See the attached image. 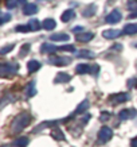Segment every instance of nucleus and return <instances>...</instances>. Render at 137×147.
<instances>
[{
    "instance_id": "1",
    "label": "nucleus",
    "mask_w": 137,
    "mask_h": 147,
    "mask_svg": "<svg viewBox=\"0 0 137 147\" xmlns=\"http://www.w3.org/2000/svg\"><path fill=\"white\" fill-rule=\"evenodd\" d=\"M30 120H31V116L28 115L27 112H22L19 113L12 121V132L18 134L22 129H24L27 125L30 124Z\"/></svg>"
},
{
    "instance_id": "2",
    "label": "nucleus",
    "mask_w": 137,
    "mask_h": 147,
    "mask_svg": "<svg viewBox=\"0 0 137 147\" xmlns=\"http://www.w3.org/2000/svg\"><path fill=\"white\" fill-rule=\"evenodd\" d=\"M112 136H113V131L109 127H102L100 129V132H98V139L102 143H106L108 140H110Z\"/></svg>"
},
{
    "instance_id": "3",
    "label": "nucleus",
    "mask_w": 137,
    "mask_h": 147,
    "mask_svg": "<svg viewBox=\"0 0 137 147\" xmlns=\"http://www.w3.org/2000/svg\"><path fill=\"white\" fill-rule=\"evenodd\" d=\"M112 104H121V102H125L126 100H129V94L128 93H114L112 94L110 97H109Z\"/></svg>"
},
{
    "instance_id": "4",
    "label": "nucleus",
    "mask_w": 137,
    "mask_h": 147,
    "mask_svg": "<svg viewBox=\"0 0 137 147\" xmlns=\"http://www.w3.org/2000/svg\"><path fill=\"white\" fill-rule=\"evenodd\" d=\"M137 115V111L136 109H133V108H130V109H122V111L118 113V117L121 119V120H128V119H133L134 116Z\"/></svg>"
},
{
    "instance_id": "5",
    "label": "nucleus",
    "mask_w": 137,
    "mask_h": 147,
    "mask_svg": "<svg viewBox=\"0 0 137 147\" xmlns=\"http://www.w3.org/2000/svg\"><path fill=\"white\" fill-rule=\"evenodd\" d=\"M121 20V12L118 9H113L108 16H106V22L110 23V24H114V23H118Z\"/></svg>"
},
{
    "instance_id": "6",
    "label": "nucleus",
    "mask_w": 137,
    "mask_h": 147,
    "mask_svg": "<svg viewBox=\"0 0 137 147\" xmlns=\"http://www.w3.org/2000/svg\"><path fill=\"white\" fill-rule=\"evenodd\" d=\"M71 62L70 58H63V57H54L50 58V63H53L55 66H66Z\"/></svg>"
},
{
    "instance_id": "7",
    "label": "nucleus",
    "mask_w": 137,
    "mask_h": 147,
    "mask_svg": "<svg viewBox=\"0 0 137 147\" xmlns=\"http://www.w3.org/2000/svg\"><path fill=\"white\" fill-rule=\"evenodd\" d=\"M18 70V65L16 63H3L1 66H0V71H1V76H5V73L8 71V73H15V71Z\"/></svg>"
},
{
    "instance_id": "8",
    "label": "nucleus",
    "mask_w": 137,
    "mask_h": 147,
    "mask_svg": "<svg viewBox=\"0 0 137 147\" xmlns=\"http://www.w3.org/2000/svg\"><path fill=\"white\" fill-rule=\"evenodd\" d=\"M120 34H121V31H118V30H105L102 32V36L106 39H114V38H118Z\"/></svg>"
},
{
    "instance_id": "9",
    "label": "nucleus",
    "mask_w": 137,
    "mask_h": 147,
    "mask_svg": "<svg viewBox=\"0 0 137 147\" xmlns=\"http://www.w3.org/2000/svg\"><path fill=\"white\" fill-rule=\"evenodd\" d=\"M92 69L93 67L90 66V65H86V63H80V65H77L75 67V70L78 74H86V73H92Z\"/></svg>"
},
{
    "instance_id": "10",
    "label": "nucleus",
    "mask_w": 137,
    "mask_h": 147,
    "mask_svg": "<svg viewBox=\"0 0 137 147\" xmlns=\"http://www.w3.org/2000/svg\"><path fill=\"white\" fill-rule=\"evenodd\" d=\"M51 40H55V42H62V40H69L70 36L69 34H65V32H57V34H53L50 36Z\"/></svg>"
},
{
    "instance_id": "11",
    "label": "nucleus",
    "mask_w": 137,
    "mask_h": 147,
    "mask_svg": "<svg viewBox=\"0 0 137 147\" xmlns=\"http://www.w3.org/2000/svg\"><path fill=\"white\" fill-rule=\"evenodd\" d=\"M36 11H38V7L35 4H31V3H27L23 7V13L24 15H32V13H36Z\"/></svg>"
},
{
    "instance_id": "12",
    "label": "nucleus",
    "mask_w": 137,
    "mask_h": 147,
    "mask_svg": "<svg viewBox=\"0 0 137 147\" xmlns=\"http://www.w3.org/2000/svg\"><path fill=\"white\" fill-rule=\"evenodd\" d=\"M94 34L93 32H86V34H78L77 35V40L78 42H82V43H85V42H90V40L93 39Z\"/></svg>"
},
{
    "instance_id": "13",
    "label": "nucleus",
    "mask_w": 137,
    "mask_h": 147,
    "mask_svg": "<svg viewBox=\"0 0 137 147\" xmlns=\"http://www.w3.org/2000/svg\"><path fill=\"white\" fill-rule=\"evenodd\" d=\"M75 16V12L73 11V9H66L65 12L62 13V16H61V20L62 22H65V23H67V22H70L71 19Z\"/></svg>"
},
{
    "instance_id": "14",
    "label": "nucleus",
    "mask_w": 137,
    "mask_h": 147,
    "mask_svg": "<svg viewBox=\"0 0 137 147\" xmlns=\"http://www.w3.org/2000/svg\"><path fill=\"white\" fill-rule=\"evenodd\" d=\"M58 50V47H55L54 45H50V43H43L42 47H40V51L43 54H49V53H55Z\"/></svg>"
},
{
    "instance_id": "15",
    "label": "nucleus",
    "mask_w": 137,
    "mask_h": 147,
    "mask_svg": "<svg viewBox=\"0 0 137 147\" xmlns=\"http://www.w3.org/2000/svg\"><path fill=\"white\" fill-rule=\"evenodd\" d=\"M124 34H128V35H133V34H137V24L136 23H130V24H126L124 27Z\"/></svg>"
},
{
    "instance_id": "16",
    "label": "nucleus",
    "mask_w": 137,
    "mask_h": 147,
    "mask_svg": "<svg viewBox=\"0 0 137 147\" xmlns=\"http://www.w3.org/2000/svg\"><path fill=\"white\" fill-rule=\"evenodd\" d=\"M28 138H26V136H20V138H18V139H15L13 140V146L15 147H26L27 144H28Z\"/></svg>"
},
{
    "instance_id": "17",
    "label": "nucleus",
    "mask_w": 137,
    "mask_h": 147,
    "mask_svg": "<svg viewBox=\"0 0 137 147\" xmlns=\"http://www.w3.org/2000/svg\"><path fill=\"white\" fill-rule=\"evenodd\" d=\"M27 67H28V71H30V73L36 71L40 69V62H38L36 59H32V61H30V62L27 63Z\"/></svg>"
},
{
    "instance_id": "18",
    "label": "nucleus",
    "mask_w": 137,
    "mask_h": 147,
    "mask_svg": "<svg viewBox=\"0 0 137 147\" xmlns=\"http://www.w3.org/2000/svg\"><path fill=\"white\" fill-rule=\"evenodd\" d=\"M42 26H43V28H46V30H53L54 27L57 26V23H55V20L54 19H44L43 20V23H42Z\"/></svg>"
},
{
    "instance_id": "19",
    "label": "nucleus",
    "mask_w": 137,
    "mask_h": 147,
    "mask_svg": "<svg viewBox=\"0 0 137 147\" xmlns=\"http://www.w3.org/2000/svg\"><path fill=\"white\" fill-rule=\"evenodd\" d=\"M89 108V101L88 100H84V101L81 102L80 105L77 107V109H75V115H80V113H82V112H86V109Z\"/></svg>"
},
{
    "instance_id": "20",
    "label": "nucleus",
    "mask_w": 137,
    "mask_h": 147,
    "mask_svg": "<svg viewBox=\"0 0 137 147\" xmlns=\"http://www.w3.org/2000/svg\"><path fill=\"white\" fill-rule=\"evenodd\" d=\"M51 135H53V138L57 139V140H63V139H65V135H63L62 129L59 128V127H55V128L53 129Z\"/></svg>"
},
{
    "instance_id": "21",
    "label": "nucleus",
    "mask_w": 137,
    "mask_h": 147,
    "mask_svg": "<svg viewBox=\"0 0 137 147\" xmlns=\"http://www.w3.org/2000/svg\"><path fill=\"white\" fill-rule=\"evenodd\" d=\"M55 82H67L70 81V76L66 74V73H58V76L55 77Z\"/></svg>"
},
{
    "instance_id": "22",
    "label": "nucleus",
    "mask_w": 137,
    "mask_h": 147,
    "mask_svg": "<svg viewBox=\"0 0 137 147\" xmlns=\"http://www.w3.org/2000/svg\"><path fill=\"white\" fill-rule=\"evenodd\" d=\"M28 26H30V28H31V31H38L40 28V23L36 20V19H31L30 20V23H28Z\"/></svg>"
},
{
    "instance_id": "23",
    "label": "nucleus",
    "mask_w": 137,
    "mask_h": 147,
    "mask_svg": "<svg viewBox=\"0 0 137 147\" xmlns=\"http://www.w3.org/2000/svg\"><path fill=\"white\" fill-rule=\"evenodd\" d=\"M35 93H36L35 84H34V82L28 84V86H27V96H28V97H31V96H34Z\"/></svg>"
},
{
    "instance_id": "24",
    "label": "nucleus",
    "mask_w": 137,
    "mask_h": 147,
    "mask_svg": "<svg viewBox=\"0 0 137 147\" xmlns=\"http://www.w3.org/2000/svg\"><path fill=\"white\" fill-rule=\"evenodd\" d=\"M128 8L129 11L137 12V0H128Z\"/></svg>"
},
{
    "instance_id": "25",
    "label": "nucleus",
    "mask_w": 137,
    "mask_h": 147,
    "mask_svg": "<svg viewBox=\"0 0 137 147\" xmlns=\"http://www.w3.org/2000/svg\"><path fill=\"white\" fill-rule=\"evenodd\" d=\"M94 12H96V7H94V5H89L88 8L84 9V15H85V16H92Z\"/></svg>"
},
{
    "instance_id": "26",
    "label": "nucleus",
    "mask_w": 137,
    "mask_h": 147,
    "mask_svg": "<svg viewBox=\"0 0 137 147\" xmlns=\"http://www.w3.org/2000/svg\"><path fill=\"white\" fill-rule=\"evenodd\" d=\"M18 32H28V31H31V28H30V26H16V28H15Z\"/></svg>"
},
{
    "instance_id": "27",
    "label": "nucleus",
    "mask_w": 137,
    "mask_h": 147,
    "mask_svg": "<svg viewBox=\"0 0 137 147\" xmlns=\"http://www.w3.org/2000/svg\"><path fill=\"white\" fill-rule=\"evenodd\" d=\"M77 55H78V57H90V58H93V57H94V53L84 50V51H80V53H77Z\"/></svg>"
},
{
    "instance_id": "28",
    "label": "nucleus",
    "mask_w": 137,
    "mask_h": 147,
    "mask_svg": "<svg viewBox=\"0 0 137 147\" xmlns=\"http://www.w3.org/2000/svg\"><path fill=\"white\" fill-rule=\"evenodd\" d=\"M58 50H62V51H74V46L73 45L61 46V47H58Z\"/></svg>"
},
{
    "instance_id": "29",
    "label": "nucleus",
    "mask_w": 137,
    "mask_h": 147,
    "mask_svg": "<svg viewBox=\"0 0 137 147\" xmlns=\"http://www.w3.org/2000/svg\"><path fill=\"white\" fill-rule=\"evenodd\" d=\"M30 51V45H24L22 47V50H20V57H24V55H27V53Z\"/></svg>"
},
{
    "instance_id": "30",
    "label": "nucleus",
    "mask_w": 137,
    "mask_h": 147,
    "mask_svg": "<svg viewBox=\"0 0 137 147\" xmlns=\"http://www.w3.org/2000/svg\"><path fill=\"white\" fill-rule=\"evenodd\" d=\"M13 49V45H7L5 46V47H3V49H1V51H0V54H1V55H4V54H7L8 53V51H11V50Z\"/></svg>"
},
{
    "instance_id": "31",
    "label": "nucleus",
    "mask_w": 137,
    "mask_h": 147,
    "mask_svg": "<svg viewBox=\"0 0 137 147\" xmlns=\"http://www.w3.org/2000/svg\"><path fill=\"white\" fill-rule=\"evenodd\" d=\"M100 119H101V121H106L110 119V113L109 112H102L101 116H100Z\"/></svg>"
},
{
    "instance_id": "32",
    "label": "nucleus",
    "mask_w": 137,
    "mask_h": 147,
    "mask_svg": "<svg viewBox=\"0 0 137 147\" xmlns=\"http://www.w3.org/2000/svg\"><path fill=\"white\" fill-rule=\"evenodd\" d=\"M16 7V0H7V8H13Z\"/></svg>"
},
{
    "instance_id": "33",
    "label": "nucleus",
    "mask_w": 137,
    "mask_h": 147,
    "mask_svg": "<svg viewBox=\"0 0 137 147\" xmlns=\"http://www.w3.org/2000/svg\"><path fill=\"white\" fill-rule=\"evenodd\" d=\"M11 19V15H8V13H3V18H1V24H4L7 20H9Z\"/></svg>"
},
{
    "instance_id": "34",
    "label": "nucleus",
    "mask_w": 137,
    "mask_h": 147,
    "mask_svg": "<svg viewBox=\"0 0 137 147\" xmlns=\"http://www.w3.org/2000/svg\"><path fill=\"white\" fill-rule=\"evenodd\" d=\"M84 31V27L82 26H75L74 28H73V32H75V34H80V32Z\"/></svg>"
},
{
    "instance_id": "35",
    "label": "nucleus",
    "mask_w": 137,
    "mask_h": 147,
    "mask_svg": "<svg viewBox=\"0 0 137 147\" xmlns=\"http://www.w3.org/2000/svg\"><path fill=\"white\" fill-rule=\"evenodd\" d=\"M130 146L132 147H137V136L134 139H132V142H130Z\"/></svg>"
},
{
    "instance_id": "36",
    "label": "nucleus",
    "mask_w": 137,
    "mask_h": 147,
    "mask_svg": "<svg viewBox=\"0 0 137 147\" xmlns=\"http://www.w3.org/2000/svg\"><path fill=\"white\" fill-rule=\"evenodd\" d=\"M18 1H19V3H22V4H24V5H26V4H27V3H26L27 0H18Z\"/></svg>"
},
{
    "instance_id": "37",
    "label": "nucleus",
    "mask_w": 137,
    "mask_h": 147,
    "mask_svg": "<svg viewBox=\"0 0 137 147\" xmlns=\"http://www.w3.org/2000/svg\"><path fill=\"white\" fill-rule=\"evenodd\" d=\"M3 147H7V146H3Z\"/></svg>"
}]
</instances>
